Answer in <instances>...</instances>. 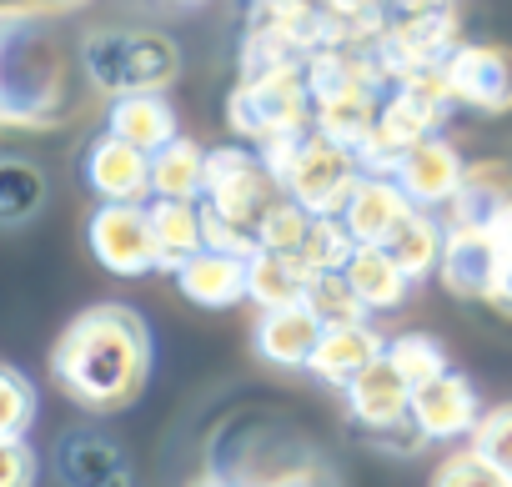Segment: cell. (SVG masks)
Masks as SVG:
<instances>
[{
	"mask_svg": "<svg viewBox=\"0 0 512 487\" xmlns=\"http://www.w3.org/2000/svg\"><path fill=\"white\" fill-rule=\"evenodd\" d=\"M56 387L86 412H121L151 377V332L136 307L96 302L51 347Z\"/></svg>",
	"mask_w": 512,
	"mask_h": 487,
	"instance_id": "1",
	"label": "cell"
},
{
	"mask_svg": "<svg viewBox=\"0 0 512 487\" xmlns=\"http://www.w3.org/2000/svg\"><path fill=\"white\" fill-rule=\"evenodd\" d=\"M287 201H292V196H287L282 176L262 161V151L216 146V151L206 156V196H201L206 247L251 262L256 252H262L267 221H272Z\"/></svg>",
	"mask_w": 512,
	"mask_h": 487,
	"instance_id": "2",
	"label": "cell"
},
{
	"mask_svg": "<svg viewBox=\"0 0 512 487\" xmlns=\"http://www.w3.org/2000/svg\"><path fill=\"white\" fill-rule=\"evenodd\" d=\"M262 161L282 176L287 196L307 211V216H342L357 181L367 176L357 151L337 146L332 136L322 131H307V136H287L277 146L262 151Z\"/></svg>",
	"mask_w": 512,
	"mask_h": 487,
	"instance_id": "3",
	"label": "cell"
},
{
	"mask_svg": "<svg viewBox=\"0 0 512 487\" xmlns=\"http://www.w3.org/2000/svg\"><path fill=\"white\" fill-rule=\"evenodd\" d=\"M226 126L256 151H267L287 136L317 131V101H312V86H307V66L241 76L231 101H226Z\"/></svg>",
	"mask_w": 512,
	"mask_h": 487,
	"instance_id": "4",
	"label": "cell"
},
{
	"mask_svg": "<svg viewBox=\"0 0 512 487\" xmlns=\"http://www.w3.org/2000/svg\"><path fill=\"white\" fill-rule=\"evenodd\" d=\"M81 66L86 81L111 101L151 96L181 76V46L161 31H91L81 41Z\"/></svg>",
	"mask_w": 512,
	"mask_h": 487,
	"instance_id": "5",
	"label": "cell"
},
{
	"mask_svg": "<svg viewBox=\"0 0 512 487\" xmlns=\"http://www.w3.org/2000/svg\"><path fill=\"white\" fill-rule=\"evenodd\" d=\"M66 116V56L41 41V31L26 41L21 31L6 36V96H0V121L11 131L21 126H56Z\"/></svg>",
	"mask_w": 512,
	"mask_h": 487,
	"instance_id": "6",
	"label": "cell"
},
{
	"mask_svg": "<svg viewBox=\"0 0 512 487\" xmlns=\"http://www.w3.org/2000/svg\"><path fill=\"white\" fill-rule=\"evenodd\" d=\"M457 46H462V31H457V16L452 11H442V16H392L387 31L372 41V51L387 66L392 86H402L407 76H422V71L447 66V56Z\"/></svg>",
	"mask_w": 512,
	"mask_h": 487,
	"instance_id": "7",
	"label": "cell"
},
{
	"mask_svg": "<svg viewBox=\"0 0 512 487\" xmlns=\"http://www.w3.org/2000/svg\"><path fill=\"white\" fill-rule=\"evenodd\" d=\"M86 241L106 272L116 277H146L161 272V247L151 231V211L146 206H101L86 226Z\"/></svg>",
	"mask_w": 512,
	"mask_h": 487,
	"instance_id": "8",
	"label": "cell"
},
{
	"mask_svg": "<svg viewBox=\"0 0 512 487\" xmlns=\"http://www.w3.org/2000/svg\"><path fill=\"white\" fill-rule=\"evenodd\" d=\"M442 71H447L457 106L482 111V116L512 111V51L507 46H457Z\"/></svg>",
	"mask_w": 512,
	"mask_h": 487,
	"instance_id": "9",
	"label": "cell"
},
{
	"mask_svg": "<svg viewBox=\"0 0 512 487\" xmlns=\"http://www.w3.org/2000/svg\"><path fill=\"white\" fill-rule=\"evenodd\" d=\"M502 272V241L497 231H477V226H447V252H442V287L457 302H492Z\"/></svg>",
	"mask_w": 512,
	"mask_h": 487,
	"instance_id": "10",
	"label": "cell"
},
{
	"mask_svg": "<svg viewBox=\"0 0 512 487\" xmlns=\"http://www.w3.org/2000/svg\"><path fill=\"white\" fill-rule=\"evenodd\" d=\"M86 181L101 196V206H151L156 186H151V156L126 146L121 136H96L86 151Z\"/></svg>",
	"mask_w": 512,
	"mask_h": 487,
	"instance_id": "11",
	"label": "cell"
},
{
	"mask_svg": "<svg viewBox=\"0 0 512 487\" xmlns=\"http://www.w3.org/2000/svg\"><path fill=\"white\" fill-rule=\"evenodd\" d=\"M412 422L422 427L427 442H457L472 437L482 422V397L462 372H442L437 382L412 392Z\"/></svg>",
	"mask_w": 512,
	"mask_h": 487,
	"instance_id": "12",
	"label": "cell"
},
{
	"mask_svg": "<svg viewBox=\"0 0 512 487\" xmlns=\"http://www.w3.org/2000/svg\"><path fill=\"white\" fill-rule=\"evenodd\" d=\"M56 472L66 487H131V462L101 427H71L56 442Z\"/></svg>",
	"mask_w": 512,
	"mask_h": 487,
	"instance_id": "13",
	"label": "cell"
},
{
	"mask_svg": "<svg viewBox=\"0 0 512 487\" xmlns=\"http://www.w3.org/2000/svg\"><path fill=\"white\" fill-rule=\"evenodd\" d=\"M462 176H467V161L457 156V146L432 136L402 161V171L392 181L407 191V201L417 211H437V206H452V196L462 191Z\"/></svg>",
	"mask_w": 512,
	"mask_h": 487,
	"instance_id": "14",
	"label": "cell"
},
{
	"mask_svg": "<svg viewBox=\"0 0 512 487\" xmlns=\"http://www.w3.org/2000/svg\"><path fill=\"white\" fill-rule=\"evenodd\" d=\"M507 216H512V166H502V161H467L462 191L447 206V226L497 231Z\"/></svg>",
	"mask_w": 512,
	"mask_h": 487,
	"instance_id": "15",
	"label": "cell"
},
{
	"mask_svg": "<svg viewBox=\"0 0 512 487\" xmlns=\"http://www.w3.org/2000/svg\"><path fill=\"white\" fill-rule=\"evenodd\" d=\"M412 211H417V206L407 201V191H402L392 176H362L357 191H352V201H347V211H342V221H347V231L357 236V247H387L392 231H397Z\"/></svg>",
	"mask_w": 512,
	"mask_h": 487,
	"instance_id": "16",
	"label": "cell"
},
{
	"mask_svg": "<svg viewBox=\"0 0 512 487\" xmlns=\"http://www.w3.org/2000/svg\"><path fill=\"white\" fill-rule=\"evenodd\" d=\"M347 412H352V422L372 437V432H387V427H397V422H407L412 417V387L402 382V372L382 357L377 367H367L347 392Z\"/></svg>",
	"mask_w": 512,
	"mask_h": 487,
	"instance_id": "17",
	"label": "cell"
},
{
	"mask_svg": "<svg viewBox=\"0 0 512 487\" xmlns=\"http://www.w3.org/2000/svg\"><path fill=\"white\" fill-rule=\"evenodd\" d=\"M322 337H327V327H322V322L307 312V302H302V307L262 312V322H256V337H251V342H256V357H262V362L297 372V367H312Z\"/></svg>",
	"mask_w": 512,
	"mask_h": 487,
	"instance_id": "18",
	"label": "cell"
},
{
	"mask_svg": "<svg viewBox=\"0 0 512 487\" xmlns=\"http://www.w3.org/2000/svg\"><path fill=\"white\" fill-rule=\"evenodd\" d=\"M382 357H387V337H382L372 322H362V327H337V332H327L307 372H312L317 382L347 392V387H352L367 367H377Z\"/></svg>",
	"mask_w": 512,
	"mask_h": 487,
	"instance_id": "19",
	"label": "cell"
},
{
	"mask_svg": "<svg viewBox=\"0 0 512 487\" xmlns=\"http://www.w3.org/2000/svg\"><path fill=\"white\" fill-rule=\"evenodd\" d=\"M246 26L272 31L302 61H312L317 51L332 46V16L317 6V0H251V21Z\"/></svg>",
	"mask_w": 512,
	"mask_h": 487,
	"instance_id": "20",
	"label": "cell"
},
{
	"mask_svg": "<svg viewBox=\"0 0 512 487\" xmlns=\"http://www.w3.org/2000/svg\"><path fill=\"white\" fill-rule=\"evenodd\" d=\"M106 131L121 136L126 146L156 156V151H166L176 141V111H171V101L161 91H151V96H121L106 111Z\"/></svg>",
	"mask_w": 512,
	"mask_h": 487,
	"instance_id": "21",
	"label": "cell"
},
{
	"mask_svg": "<svg viewBox=\"0 0 512 487\" xmlns=\"http://www.w3.org/2000/svg\"><path fill=\"white\" fill-rule=\"evenodd\" d=\"M176 287L186 302L206 307V312H221V307H236L246 297V257H226V252H201L191 257L181 272H176Z\"/></svg>",
	"mask_w": 512,
	"mask_h": 487,
	"instance_id": "22",
	"label": "cell"
},
{
	"mask_svg": "<svg viewBox=\"0 0 512 487\" xmlns=\"http://www.w3.org/2000/svg\"><path fill=\"white\" fill-rule=\"evenodd\" d=\"M312 287V272L302 257L292 252H256L246 262V297L262 312H282V307H302Z\"/></svg>",
	"mask_w": 512,
	"mask_h": 487,
	"instance_id": "23",
	"label": "cell"
},
{
	"mask_svg": "<svg viewBox=\"0 0 512 487\" xmlns=\"http://www.w3.org/2000/svg\"><path fill=\"white\" fill-rule=\"evenodd\" d=\"M151 231H156V247H161V272H181L191 257L206 252V216L201 201H151Z\"/></svg>",
	"mask_w": 512,
	"mask_h": 487,
	"instance_id": "24",
	"label": "cell"
},
{
	"mask_svg": "<svg viewBox=\"0 0 512 487\" xmlns=\"http://www.w3.org/2000/svg\"><path fill=\"white\" fill-rule=\"evenodd\" d=\"M382 252L407 272V282H422V277H432V272L442 267L447 231H442V221H437L432 211H412V216L392 231V241H387Z\"/></svg>",
	"mask_w": 512,
	"mask_h": 487,
	"instance_id": "25",
	"label": "cell"
},
{
	"mask_svg": "<svg viewBox=\"0 0 512 487\" xmlns=\"http://www.w3.org/2000/svg\"><path fill=\"white\" fill-rule=\"evenodd\" d=\"M206 156L191 136H176L166 151L151 156V186L156 201H201L206 196Z\"/></svg>",
	"mask_w": 512,
	"mask_h": 487,
	"instance_id": "26",
	"label": "cell"
},
{
	"mask_svg": "<svg viewBox=\"0 0 512 487\" xmlns=\"http://www.w3.org/2000/svg\"><path fill=\"white\" fill-rule=\"evenodd\" d=\"M347 282H352V292L362 297V307L367 312H392V307H402L407 302V272L382 252V247H357V257H352V267H347Z\"/></svg>",
	"mask_w": 512,
	"mask_h": 487,
	"instance_id": "27",
	"label": "cell"
},
{
	"mask_svg": "<svg viewBox=\"0 0 512 487\" xmlns=\"http://www.w3.org/2000/svg\"><path fill=\"white\" fill-rule=\"evenodd\" d=\"M382 96H342V101H317V131L332 136L337 146L347 151H362L367 136L377 131L382 121Z\"/></svg>",
	"mask_w": 512,
	"mask_h": 487,
	"instance_id": "28",
	"label": "cell"
},
{
	"mask_svg": "<svg viewBox=\"0 0 512 487\" xmlns=\"http://www.w3.org/2000/svg\"><path fill=\"white\" fill-rule=\"evenodd\" d=\"M297 257L307 262V272H312V277L347 272V267H352V257H357V236L347 231V221H342V216H312L307 241H302V252H297Z\"/></svg>",
	"mask_w": 512,
	"mask_h": 487,
	"instance_id": "29",
	"label": "cell"
},
{
	"mask_svg": "<svg viewBox=\"0 0 512 487\" xmlns=\"http://www.w3.org/2000/svg\"><path fill=\"white\" fill-rule=\"evenodd\" d=\"M307 312H312L327 332H337V327H362V322L372 317V312L362 307V297L352 292L347 272L312 277V287H307Z\"/></svg>",
	"mask_w": 512,
	"mask_h": 487,
	"instance_id": "30",
	"label": "cell"
},
{
	"mask_svg": "<svg viewBox=\"0 0 512 487\" xmlns=\"http://www.w3.org/2000/svg\"><path fill=\"white\" fill-rule=\"evenodd\" d=\"M387 362L402 372V382H407L412 392L427 387V382H437L442 372H452L442 342H432L427 332H402V337H392V342H387Z\"/></svg>",
	"mask_w": 512,
	"mask_h": 487,
	"instance_id": "31",
	"label": "cell"
},
{
	"mask_svg": "<svg viewBox=\"0 0 512 487\" xmlns=\"http://www.w3.org/2000/svg\"><path fill=\"white\" fill-rule=\"evenodd\" d=\"M46 196V181L31 161L11 156V161H0V221L6 226H21Z\"/></svg>",
	"mask_w": 512,
	"mask_h": 487,
	"instance_id": "32",
	"label": "cell"
},
{
	"mask_svg": "<svg viewBox=\"0 0 512 487\" xmlns=\"http://www.w3.org/2000/svg\"><path fill=\"white\" fill-rule=\"evenodd\" d=\"M41 397L21 367H0V442H26V427L36 422Z\"/></svg>",
	"mask_w": 512,
	"mask_h": 487,
	"instance_id": "33",
	"label": "cell"
},
{
	"mask_svg": "<svg viewBox=\"0 0 512 487\" xmlns=\"http://www.w3.org/2000/svg\"><path fill=\"white\" fill-rule=\"evenodd\" d=\"M432 487H512V477L497 472L477 447H457V452H447V457L437 462Z\"/></svg>",
	"mask_w": 512,
	"mask_h": 487,
	"instance_id": "34",
	"label": "cell"
},
{
	"mask_svg": "<svg viewBox=\"0 0 512 487\" xmlns=\"http://www.w3.org/2000/svg\"><path fill=\"white\" fill-rule=\"evenodd\" d=\"M467 447H477L497 472H507V477H512V402L487 407V412H482V422H477V432L467 437Z\"/></svg>",
	"mask_w": 512,
	"mask_h": 487,
	"instance_id": "35",
	"label": "cell"
},
{
	"mask_svg": "<svg viewBox=\"0 0 512 487\" xmlns=\"http://www.w3.org/2000/svg\"><path fill=\"white\" fill-rule=\"evenodd\" d=\"M307 226H312V216L297 206V201H287L272 221H267V231H262V252H302V241H307Z\"/></svg>",
	"mask_w": 512,
	"mask_h": 487,
	"instance_id": "36",
	"label": "cell"
},
{
	"mask_svg": "<svg viewBox=\"0 0 512 487\" xmlns=\"http://www.w3.org/2000/svg\"><path fill=\"white\" fill-rule=\"evenodd\" d=\"M36 452L31 442H0V487H36Z\"/></svg>",
	"mask_w": 512,
	"mask_h": 487,
	"instance_id": "37",
	"label": "cell"
},
{
	"mask_svg": "<svg viewBox=\"0 0 512 487\" xmlns=\"http://www.w3.org/2000/svg\"><path fill=\"white\" fill-rule=\"evenodd\" d=\"M372 442L387 447V452H417V447H427V437H422V427L412 417L397 422V427H387V432H372Z\"/></svg>",
	"mask_w": 512,
	"mask_h": 487,
	"instance_id": "38",
	"label": "cell"
},
{
	"mask_svg": "<svg viewBox=\"0 0 512 487\" xmlns=\"http://www.w3.org/2000/svg\"><path fill=\"white\" fill-rule=\"evenodd\" d=\"M452 11V0H392V16H442Z\"/></svg>",
	"mask_w": 512,
	"mask_h": 487,
	"instance_id": "39",
	"label": "cell"
},
{
	"mask_svg": "<svg viewBox=\"0 0 512 487\" xmlns=\"http://www.w3.org/2000/svg\"><path fill=\"white\" fill-rule=\"evenodd\" d=\"M31 6H36L41 16H71V11L91 6V0H31Z\"/></svg>",
	"mask_w": 512,
	"mask_h": 487,
	"instance_id": "40",
	"label": "cell"
},
{
	"mask_svg": "<svg viewBox=\"0 0 512 487\" xmlns=\"http://www.w3.org/2000/svg\"><path fill=\"white\" fill-rule=\"evenodd\" d=\"M191 487H236L231 477H221V472H206V477H196Z\"/></svg>",
	"mask_w": 512,
	"mask_h": 487,
	"instance_id": "41",
	"label": "cell"
},
{
	"mask_svg": "<svg viewBox=\"0 0 512 487\" xmlns=\"http://www.w3.org/2000/svg\"><path fill=\"white\" fill-rule=\"evenodd\" d=\"M156 6H196V0H156Z\"/></svg>",
	"mask_w": 512,
	"mask_h": 487,
	"instance_id": "42",
	"label": "cell"
}]
</instances>
